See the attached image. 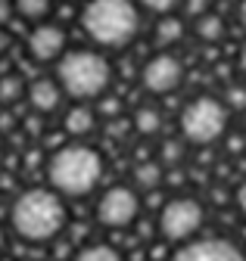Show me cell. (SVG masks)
I'll return each mask as SVG.
<instances>
[{
  "mask_svg": "<svg viewBox=\"0 0 246 261\" xmlns=\"http://www.w3.org/2000/svg\"><path fill=\"white\" fill-rule=\"evenodd\" d=\"M66 202L56 190L32 187L16 196L10 205V227L25 243H50L66 227Z\"/></svg>",
  "mask_w": 246,
  "mask_h": 261,
  "instance_id": "obj_1",
  "label": "cell"
},
{
  "mask_svg": "<svg viewBox=\"0 0 246 261\" xmlns=\"http://www.w3.org/2000/svg\"><path fill=\"white\" fill-rule=\"evenodd\" d=\"M100 177H103V155L84 143L59 146L47 162L50 187L69 199H84L87 193H94Z\"/></svg>",
  "mask_w": 246,
  "mask_h": 261,
  "instance_id": "obj_2",
  "label": "cell"
},
{
  "mask_svg": "<svg viewBox=\"0 0 246 261\" xmlns=\"http://www.w3.org/2000/svg\"><path fill=\"white\" fill-rule=\"evenodd\" d=\"M84 35L109 50L128 47L140 28V10L134 0H87L81 10Z\"/></svg>",
  "mask_w": 246,
  "mask_h": 261,
  "instance_id": "obj_3",
  "label": "cell"
},
{
  "mask_svg": "<svg viewBox=\"0 0 246 261\" xmlns=\"http://www.w3.org/2000/svg\"><path fill=\"white\" fill-rule=\"evenodd\" d=\"M109 81H112V65L103 53L63 50V56L56 59V84L78 103L103 96L109 90Z\"/></svg>",
  "mask_w": 246,
  "mask_h": 261,
  "instance_id": "obj_4",
  "label": "cell"
},
{
  "mask_svg": "<svg viewBox=\"0 0 246 261\" xmlns=\"http://www.w3.org/2000/svg\"><path fill=\"white\" fill-rule=\"evenodd\" d=\"M228 106L215 96H193V100L181 109V134L196 146H209L225 137L228 130Z\"/></svg>",
  "mask_w": 246,
  "mask_h": 261,
  "instance_id": "obj_5",
  "label": "cell"
},
{
  "mask_svg": "<svg viewBox=\"0 0 246 261\" xmlns=\"http://www.w3.org/2000/svg\"><path fill=\"white\" fill-rule=\"evenodd\" d=\"M206 221V208L203 202L190 199V196H178V199L165 202L159 212V233L165 240H190Z\"/></svg>",
  "mask_w": 246,
  "mask_h": 261,
  "instance_id": "obj_6",
  "label": "cell"
},
{
  "mask_svg": "<svg viewBox=\"0 0 246 261\" xmlns=\"http://www.w3.org/2000/svg\"><path fill=\"white\" fill-rule=\"evenodd\" d=\"M137 215H140V196L134 187H125V184L109 187L97 202V221L109 230H125L137 221Z\"/></svg>",
  "mask_w": 246,
  "mask_h": 261,
  "instance_id": "obj_7",
  "label": "cell"
},
{
  "mask_svg": "<svg viewBox=\"0 0 246 261\" xmlns=\"http://www.w3.org/2000/svg\"><path fill=\"white\" fill-rule=\"evenodd\" d=\"M140 81H143V87H146L150 93H156V96L171 93V90H178L181 81H184V65H181V59L171 56V53H156V56H150V59L143 62Z\"/></svg>",
  "mask_w": 246,
  "mask_h": 261,
  "instance_id": "obj_8",
  "label": "cell"
},
{
  "mask_svg": "<svg viewBox=\"0 0 246 261\" xmlns=\"http://www.w3.org/2000/svg\"><path fill=\"white\" fill-rule=\"evenodd\" d=\"M168 261H246V255L231 243V240H193L187 246H181Z\"/></svg>",
  "mask_w": 246,
  "mask_h": 261,
  "instance_id": "obj_9",
  "label": "cell"
},
{
  "mask_svg": "<svg viewBox=\"0 0 246 261\" xmlns=\"http://www.w3.org/2000/svg\"><path fill=\"white\" fill-rule=\"evenodd\" d=\"M66 50V31L53 22H35L28 35V53L38 62H56Z\"/></svg>",
  "mask_w": 246,
  "mask_h": 261,
  "instance_id": "obj_10",
  "label": "cell"
},
{
  "mask_svg": "<svg viewBox=\"0 0 246 261\" xmlns=\"http://www.w3.org/2000/svg\"><path fill=\"white\" fill-rule=\"evenodd\" d=\"M25 96H28V106H32L38 115H50V112L59 109V103H63V87H59L53 78H35L25 87Z\"/></svg>",
  "mask_w": 246,
  "mask_h": 261,
  "instance_id": "obj_11",
  "label": "cell"
},
{
  "mask_svg": "<svg viewBox=\"0 0 246 261\" xmlns=\"http://www.w3.org/2000/svg\"><path fill=\"white\" fill-rule=\"evenodd\" d=\"M184 31H187V28H184V22L178 16L162 13L159 22H156V28H153V38H156V44H162V47H171V44H178L184 38Z\"/></svg>",
  "mask_w": 246,
  "mask_h": 261,
  "instance_id": "obj_12",
  "label": "cell"
},
{
  "mask_svg": "<svg viewBox=\"0 0 246 261\" xmlns=\"http://www.w3.org/2000/svg\"><path fill=\"white\" fill-rule=\"evenodd\" d=\"M63 127H66V134H72V137H84V134L94 130V112H90L87 106H75V109L66 112Z\"/></svg>",
  "mask_w": 246,
  "mask_h": 261,
  "instance_id": "obj_13",
  "label": "cell"
},
{
  "mask_svg": "<svg viewBox=\"0 0 246 261\" xmlns=\"http://www.w3.org/2000/svg\"><path fill=\"white\" fill-rule=\"evenodd\" d=\"M159 184H162L159 162H140V165H134V190H156Z\"/></svg>",
  "mask_w": 246,
  "mask_h": 261,
  "instance_id": "obj_14",
  "label": "cell"
},
{
  "mask_svg": "<svg viewBox=\"0 0 246 261\" xmlns=\"http://www.w3.org/2000/svg\"><path fill=\"white\" fill-rule=\"evenodd\" d=\"M196 35L203 38V41H209V44H215V41H222L225 38V19L218 16V13H203L200 19H196Z\"/></svg>",
  "mask_w": 246,
  "mask_h": 261,
  "instance_id": "obj_15",
  "label": "cell"
},
{
  "mask_svg": "<svg viewBox=\"0 0 246 261\" xmlns=\"http://www.w3.org/2000/svg\"><path fill=\"white\" fill-rule=\"evenodd\" d=\"M159 127H162V115L159 109H153V106H140L134 112V130L140 137H153V134H159Z\"/></svg>",
  "mask_w": 246,
  "mask_h": 261,
  "instance_id": "obj_16",
  "label": "cell"
},
{
  "mask_svg": "<svg viewBox=\"0 0 246 261\" xmlns=\"http://www.w3.org/2000/svg\"><path fill=\"white\" fill-rule=\"evenodd\" d=\"M13 10L28 22H44L53 10V0H13Z\"/></svg>",
  "mask_w": 246,
  "mask_h": 261,
  "instance_id": "obj_17",
  "label": "cell"
},
{
  "mask_svg": "<svg viewBox=\"0 0 246 261\" xmlns=\"http://www.w3.org/2000/svg\"><path fill=\"white\" fill-rule=\"evenodd\" d=\"M72 261H125V258H121V252H118L115 246H106V243H90V246H84Z\"/></svg>",
  "mask_w": 246,
  "mask_h": 261,
  "instance_id": "obj_18",
  "label": "cell"
},
{
  "mask_svg": "<svg viewBox=\"0 0 246 261\" xmlns=\"http://www.w3.org/2000/svg\"><path fill=\"white\" fill-rule=\"evenodd\" d=\"M22 93H25V84H22L19 75H4V78H0V103H4V106L19 103Z\"/></svg>",
  "mask_w": 246,
  "mask_h": 261,
  "instance_id": "obj_19",
  "label": "cell"
},
{
  "mask_svg": "<svg viewBox=\"0 0 246 261\" xmlns=\"http://www.w3.org/2000/svg\"><path fill=\"white\" fill-rule=\"evenodd\" d=\"M184 143L178 140V137H168V140H162V146H159V159H162V165H168V168H175V165H181L184 162Z\"/></svg>",
  "mask_w": 246,
  "mask_h": 261,
  "instance_id": "obj_20",
  "label": "cell"
},
{
  "mask_svg": "<svg viewBox=\"0 0 246 261\" xmlns=\"http://www.w3.org/2000/svg\"><path fill=\"white\" fill-rule=\"evenodd\" d=\"M137 4L153 10V13H171L175 7H181V0H137Z\"/></svg>",
  "mask_w": 246,
  "mask_h": 261,
  "instance_id": "obj_21",
  "label": "cell"
},
{
  "mask_svg": "<svg viewBox=\"0 0 246 261\" xmlns=\"http://www.w3.org/2000/svg\"><path fill=\"white\" fill-rule=\"evenodd\" d=\"M225 106H234V109H246V87H240V84L228 87V103H225Z\"/></svg>",
  "mask_w": 246,
  "mask_h": 261,
  "instance_id": "obj_22",
  "label": "cell"
},
{
  "mask_svg": "<svg viewBox=\"0 0 246 261\" xmlns=\"http://www.w3.org/2000/svg\"><path fill=\"white\" fill-rule=\"evenodd\" d=\"M184 7H187V13L190 16H203L206 10H209V0H181Z\"/></svg>",
  "mask_w": 246,
  "mask_h": 261,
  "instance_id": "obj_23",
  "label": "cell"
},
{
  "mask_svg": "<svg viewBox=\"0 0 246 261\" xmlns=\"http://www.w3.org/2000/svg\"><path fill=\"white\" fill-rule=\"evenodd\" d=\"M13 16V0H0V25H7Z\"/></svg>",
  "mask_w": 246,
  "mask_h": 261,
  "instance_id": "obj_24",
  "label": "cell"
},
{
  "mask_svg": "<svg viewBox=\"0 0 246 261\" xmlns=\"http://www.w3.org/2000/svg\"><path fill=\"white\" fill-rule=\"evenodd\" d=\"M234 199H237V208H240V212L246 215V180H243V184L237 187V196H234Z\"/></svg>",
  "mask_w": 246,
  "mask_h": 261,
  "instance_id": "obj_25",
  "label": "cell"
},
{
  "mask_svg": "<svg viewBox=\"0 0 246 261\" xmlns=\"http://www.w3.org/2000/svg\"><path fill=\"white\" fill-rule=\"evenodd\" d=\"M10 50V35L4 31V25H0V53H7Z\"/></svg>",
  "mask_w": 246,
  "mask_h": 261,
  "instance_id": "obj_26",
  "label": "cell"
},
{
  "mask_svg": "<svg viewBox=\"0 0 246 261\" xmlns=\"http://www.w3.org/2000/svg\"><path fill=\"white\" fill-rule=\"evenodd\" d=\"M237 16H240V25L246 28V0H240V7H237Z\"/></svg>",
  "mask_w": 246,
  "mask_h": 261,
  "instance_id": "obj_27",
  "label": "cell"
},
{
  "mask_svg": "<svg viewBox=\"0 0 246 261\" xmlns=\"http://www.w3.org/2000/svg\"><path fill=\"white\" fill-rule=\"evenodd\" d=\"M240 72L246 75V44H243V50H240Z\"/></svg>",
  "mask_w": 246,
  "mask_h": 261,
  "instance_id": "obj_28",
  "label": "cell"
},
{
  "mask_svg": "<svg viewBox=\"0 0 246 261\" xmlns=\"http://www.w3.org/2000/svg\"><path fill=\"white\" fill-rule=\"evenodd\" d=\"M7 246V233H4V227H0V249Z\"/></svg>",
  "mask_w": 246,
  "mask_h": 261,
  "instance_id": "obj_29",
  "label": "cell"
},
{
  "mask_svg": "<svg viewBox=\"0 0 246 261\" xmlns=\"http://www.w3.org/2000/svg\"><path fill=\"white\" fill-rule=\"evenodd\" d=\"M0 159H4V143H0Z\"/></svg>",
  "mask_w": 246,
  "mask_h": 261,
  "instance_id": "obj_30",
  "label": "cell"
}]
</instances>
